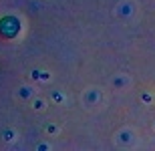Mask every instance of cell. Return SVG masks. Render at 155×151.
I'll return each mask as SVG.
<instances>
[{
  "label": "cell",
  "instance_id": "6da1fadb",
  "mask_svg": "<svg viewBox=\"0 0 155 151\" xmlns=\"http://www.w3.org/2000/svg\"><path fill=\"white\" fill-rule=\"evenodd\" d=\"M16 30H18V22H16V18H2L0 20V32H2V36H14L16 34Z\"/></svg>",
  "mask_w": 155,
  "mask_h": 151
}]
</instances>
